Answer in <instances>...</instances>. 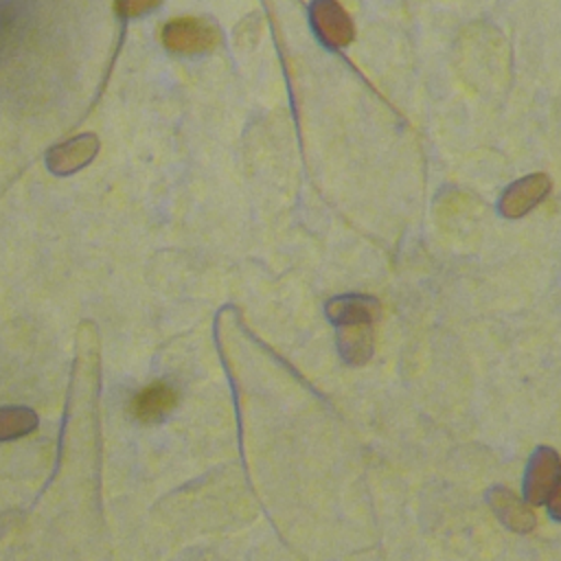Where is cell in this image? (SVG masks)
Listing matches in <instances>:
<instances>
[{
  "label": "cell",
  "mask_w": 561,
  "mask_h": 561,
  "mask_svg": "<svg viewBox=\"0 0 561 561\" xmlns=\"http://www.w3.org/2000/svg\"><path fill=\"white\" fill-rule=\"evenodd\" d=\"M160 39L164 48L175 55H199L219 44V31L204 18L180 15L162 26Z\"/></svg>",
  "instance_id": "cell-1"
},
{
  "label": "cell",
  "mask_w": 561,
  "mask_h": 561,
  "mask_svg": "<svg viewBox=\"0 0 561 561\" xmlns=\"http://www.w3.org/2000/svg\"><path fill=\"white\" fill-rule=\"evenodd\" d=\"M311 28L327 48H344L355 35V26L346 9L337 0H313L309 7Z\"/></svg>",
  "instance_id": "cell-2"
},
{
  "label": "cell",
  "mask_w": 561,
  "mask_h": 561,
  "mask_svg": "<svg viewBox=\"0 0 561 561\" xmlns=\"http://www.w3.org/2000/svg\"><path fill=\"white\" fill-rule=\"evenodd\" d=\"M561 478V460L554 449L550 447H537L530 465L526 469V480H524V493L530 506H539L548 502L552 495L557 482Z\"/></svg>",
  "instance_id": "cell-3"
},
{
  "label": "cell",
  "mask_w": 561,
  "mask_h": 561,
  "mask_svg": "<svg viewBox=\"0 0 561 561\" xmlns=\"http://www.w3.org/2000/svg\"><path fill=\"white\" fill-rule=\"evenodd\" d=\"M552 188V180L546 173H530L513 182L500 197V213L504 217H522L537 206Z\"/></svg>",
  "instance_id": "cell-4"
},
{
  "label": "cell",
  "mask_w": 561,
  "mask_h": 561,
  "mask_svg": "<svg viewBox=\"0 0 561 561\" xmlns=\"http://www.w3.org/2000/svg\"><path fill=\"white\" fill-rule=\"evenodd\" d=\"M96 151H99L96 136L81 134L77 138L55 145L46 156V164L55 175H70V173L83 169L85 164H90L92 158L96 156Z\"/></svg>",
  "instance_id": "cell-5"
},
{
  "label": "cell",
  "mask_w": 561,
  "mask_h": 561,
  "mask_svg": "<svg viewBox=\"0 0 561 561\" xmlns=\"http://www.w3.org/2000/svg\"><path fill=\"white\" fill-rule=\"evenodd\" d=\"M175 388L164 381H153L131 399V412L140 423H158L175 408Z\"/></svg>",
  "instance_id": "cell-6"
},
{
  "label": "cell",
  "mask_w": 561,
  "mask_h": 561,
  "mask_svg": "<svg viewBox=\"0 0 561 561\" xmlns=\"http://www.w3.org/2000/svg\"><path fill=\"white\" fill-rule=\"evenodd\" d=\"M489 504L495 515L515 533H530L535 528V513L511 489L493 486L489 491Z\"/></svg>",
  "instance_id": "cell-7"
},
{
  "label": "cell",
  "mask_w": 561,
  "mask_h": 561,
  "mask_svg": "<svg viewBox=\"0 0 561 561\" xmlns=\"http://www.w3.org/2000/svg\"><path fill=\"white\" fill-rule=\"evenodd\" d=\"M375 346L373 322H353L337 327V348L346 364L362 366L370 359Z\"/></svg>",
  "instance_id": "cell-8"
},
{
  "label": "cell",
  "mask_w": 561,
  "mask_h": 561,
  "mask_svg": "<svg viewBox=\"0 0 561 561\" xmlns=\"http://www.w3.org/2000/svg\"><path fill=\"white\" fill-rule=\"evenodd\" d=\"M327 316L333 324H353V322H373L379 313V302L373 296H335L327 302Z\"/></svg>",
  "instance_id": "cell-9"
},
{
  "label": "cell",
  "mask_w": 561,
  "mask_h": 561,
  "mask_svg": "<svg viewBox=\"0 0 561 561\" xmlns=\"http://www.w3.org/2000/svg\"><path fill=\"white\" fill-rule=\"evenodd\" d=\"M37 430V414L26 405H0V443L18 440Z\"/></svg>",
  "instance_id": "cell-10"
},
{
  "label": "cell",
  "mask_w": 561,
  "mask_h": 561,
  "mask_svg": "<svg viewBox=\"0 0 561 561\" xmlns=\"http://www.w3.org/2000/svg\"><path fill=\"white\" fill-rule=\"evenodd\" d=\"M160 2L162 0H116V11L123 18H138L160 7Z\"/></svg>",
  "instance_id": "cell-11"
},
{
  "label": "cell",
  "mask_w": 561,
  "mask_h": 561,
  "mask_svg": "<svg viewBox=\"0 0 561 561\" xmlns=\"http://www.w3.org/2000/svg\"><path fill=\"white\" fill-rule=\"evenodd\" d=\"M548 506H550V515H552V519L561 522V478H559V482H557V486H554L552 495L548 497Z\"/></svg>",
  "instance_id": "cell-12"
}]
</instances>
